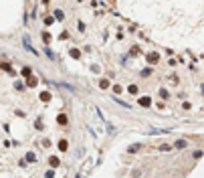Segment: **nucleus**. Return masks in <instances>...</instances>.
I'll return each instance as SVG.
<instances>
[{
  "mask_svg": "<svg viewBox=\"0 0 204 178\" xmlns=\"http://www.w3.org/2000/svg\"><path fill=\"white\" fill-rule=\"evenodd\" d=\"M49 164H51V168H57V166L61 164V160H59V156H51V158H49Z\"/></svg>",
  "mask_w": 204,
  "mask_h": 178,
  "instance_id": "2",
  "label": "nucleus"
},
{
  "mask_svg": "<svg viewBox=\"0 0 204 178\" xmlns=\"http://www.w3.org/2000/svg\"><path fill=\"white\" fill-rule=\"evenodd\" d=\"M158 61H160V55H158V53H150V55H148V63H150V65H156Z\"/></svg>",
  "mask_w": 204,
  "mask_h": 178,
  "instance_id": "1",
  "label": "nucleus"
},
{
  "mask_svg": "<svg viewBox=\"0 0 204 178\" xmlns=\"http://www.w3.org/2000/svg\"><path fill=\"white\" fill-rule=\"evenodd\" d=\"M57 122H59L61 126H65V124H67V116H65V114H59V118H57Z\"/></svg>",
  "mask_w": 204,
  "mask_h": 178,
  "instance_id": "7",
  "label": "nucleus"
},
{
  "mask_svg": "<svg viewBox=\"0 0 204 178\" xmlns=\"http://www.w3.org/2000/svg\"><path fill=\"white\" fill-rule=\"evenodd\" d=\"M188 144H186V140H178L176 142V148H186Z\"/></svg>",
  "mask_w": 204,
  "mask_h": 178,
  "instance_id": "11",
  "label": "nucleus"
},
{
  "mask_svg": "<svg viewBox=\"0 0 204 178\" xmlns=\"http://www.w3.org/2000/svg\"><path fill=\"white\" fill-rule=\"evenodd\" d=\"M34 85H36V79L30 77V79H28V87H34Z\"/></svg>",
  "mask_w": 204,
  "mask_h": 178,
  "instance_id": "16",
  "label": "nucleus"
},
{
  "mask_svg": "<svg viewBox=\"0 0 204 178\" xmlns=\"http://www.w3.org/2000/svg\"><path fill=\"white\" fill-rule=\"evenodd\" d=\"M150 103H152L150 97H142V99H140V105H144V107H150Z\"/></svg>",
  "mask_w": 204,
  "mask_h": 178,
  "instance_id": "4",
  "label": "nucleus"
},
{
  "mask_svg": "<svg viewBox=\"0 0 204 178\" xmlns=\"http://www.w3.org/2000/svg\"><path fill=\"white\" fill-rule=\"evenodd\" d=\"M0 67H2L4 71H8V73H12V67L8 65V63H0Z\"/></svg>",
  "mask_w": 204,
  "mask_h": 178,
  "instance_id": "9",
  "label": "nucleus"
},
{
  "mask_svg": "<svg viewBox=\"0 0 204 178\" xmlns=\"http://www.w3.org/2000/svg\"><path fill=\"white\" fill-rule=\"evenodd\" d=\"M160 97H162V99H168V97H170V93L166 91V89H160Z\"/></svg>",
  "mask_w": 204,
  "mask_h": 178,
  "instance_id": "12",
  "label": "nucleus"
},
{
  "mask_svg": "<svg viewBox=\"0 0 204 178\" xmlns=\"http://www.w3.org/2000/svg\"><path fill=\"white\" fill-rule=\"evenodd\" d=\"M99 87H101V89H107V87H109V81H107V79H101V81H99Z\"/></svg>",
  "mask_w": 204,
  "mask_h": 178,
  "instance_id": "10",
  "label": "nucleus"
},
{
  "mask_svg": "<svg viewBox=\"0 0 204 178\" xmlns=\"http://www.w3.org/2000/svg\"><path fill=\"white\" fill-rule=\"evenodd\" d=\"M71 57H75V59H77V57H81V51H77V49H71Z\"/></svg>",
  "mask_w": 204,
  "mask_h": 178,
  "instance_id": "14",
  "label": "nucleus"
},
{
  "mask_svg": "<svg viewBox=\"0 0 204 178\" xmlns=\"http://www.w3.org/2000/svg\"><path fill=\"white\" fill-rule=\"evenodd\" d=\"M127 91H129L131 95H138V85H129V87H127Z\"/></svg>",
  "mask_w": 204,
  "mask_h": 178,
  "instance_id": "8",
  "label": "nucleus"
},
{
  "mask_svg": "<svg viewBox=\"0 0 204 178\" xmlns=\"http://www.w3.org/2000/svg\"><path fill=\"white\" fill-rule=\"evenodd\" d=\"M22 75H25V77H28V75H30V69H28V67H25V69H22Z\"/></svg>",
  "mask_w": 204,
  "mask_h": 178,
  "instance_id": "18",
  "label": "nucleus"
},
{
  "mask_svg": "<svg viewBox=\"0 0 204 178\" xmlns=\"http://www.w3.org/2000/svg\"><path fill=\"white\" fill-rule=\"evenodd\" d=\"M57 146H59V150H61V152H65L67 148H69V144H67V140H61V142H59Z\"/></svg>",
  "mask_w": 204,
  "mask_h": 178,
  "instance_id": "3",
  "label": "nucleus"
},
{
  "mask_svg": "<svg viewBox=\"0 0 204 178\" xmlns=\"http://www.w3.org/2000/svg\"><path fill=\"white\" fill-rule=\"evenodd\" d=\"M40 101H51V93L49 91H42L40 93Z\"/></svg>",
  "mask_w": 204,
  "mask_h": 178,
  "instance_id": "6",
  "label": "nucleus"
},
{
  "mask_svg": "<svg viewBox=\"0 0 204 178\" xmlns=\"http://www.w3.org/2000/svg\"><path fill=\"white\" fill-rule=\"evenodd\" d=\"M42 39H44V43H49L51 41V35L49 33H42Z\"/></svg>",
  "mask_w": 204,
  "mask_h": 178,
  "instance_id": "17",
  "label": "nucleus"
},
{
  "mask_svg": "<svg viewBox=\"0 0 204 178\" xmlns=\"http://www.w3.org/2000/svg\"><path fill=\"white\" fill-rule=\"evenodd\" d=\"M25 160H26V162H36V156H34L32 152H28V154L25 156Z\"/></svg>",
  "mask_w": 204,
  "mask_h": 178,
  "instance_id": "5",
  "label": "nucleus"
},
{
  "mask_svg": "<svg viewBox=\"0 0 204 178\" xmlns=\"http://www.w3.org/2000/svg\"><path fill=\"white\" fill-rule=\"evenodd\" d=\"M55 18H57V20H63V18H65L63 10H57V12H55Z\"/></svg>",
  "mask_w": 204,
  "mask_h": 178,
  "instance_id": "13",
  "label": "nucleus"
},
{
  "mask_svg": "<svg viewBox=\"0 0 204 178\" xmlns=\"http://www.w3.org/2000/svg\"><path fill=\"white\" fill-rule=\"evenodd\" d=\"M34 128H36V130H42V124H40V120H36V124H34Z\"/></svg>",
  "mask_w": 204,
  "mask_h": 178,
  "instance_id": "20",
  "label": "nucleus"
},
{
  "mask_svg": "<svg viewBox=\"0 0 204 178\" xmlns=\"http://www.w3.org/2000/svg\"><path fill=\"white\" fill-rule=\"evenodd\" d=\"M40 146H42V148H49V146H51V142L44 138V140H40Z\"/></svg>",
  "mask_w": 204,
  "mask_h": 178,
  "instance_id": "15",
  "label": "nucleus"
},
{
  "mask_svg": "<svg viewBox=\"0 0 204 178\" xmlns=\"http://www.w3.org/2000/svg\"><path fill=\"white\" fill-rule=\"evenodd\" d=\"M44 178H55V172H53V170H49L47 174H44Z\"/></svg>",
  "mask_w": 204,
  "mask_h": 178,
  "instance_id": "19",
  "label": "nucleus"
}]
</instances>
